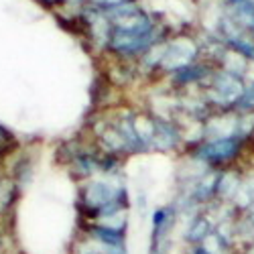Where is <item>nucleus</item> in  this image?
Segmentation results:
<instances>
[{
    "mask_svg": "<svg viewBox=\"0 0 254 254\" xmlns=\"http://www.w3.org/2000/svg\"><path fill=\"white\" fill-rule=\"evenodd\" d=\"M0 228H2V222H0Z\"/></svg>",
    "mask_w": 254,
    "mask_h": 254,
    "instance_id": "nucleus-17",
    "label": "nucleus"
},
{
    "mask_svg": "<svg viewBox=\"0 0 254 254\" xmlns=\"http://www.w3.org/2000/svg\"><path fill=\"white\" fill-rule=\"evenodd\" d=\"M71 254H128V246H122V248H110V246H102L86 236H79L75 238V244L71 248Z\"/></svg>",
    "mask_w": 254,
    "mask_h": 254,
    "instance_id": "nucleus-9",
    "label": "nucleus"
},
{
    "mask_svg": "<svg viewBox=\"0 0 254 254\" xmlns=\"http://www.w3.org/2000/svg\"><path fill=\"white\" fill-rule=\"evenodd\" d=\"M0 254H6V234H4V228H0Z\"/></svg>",
    "mask_w": 254,
    "mask_h": 254,
    "instance_id": "nucleus-15",
    "label": "nucleus"
},
{
    "mask_svg": "<svg viewBox=\"0 0 254 254\" xmlns=\"http://www.w3.org/2000/svg\"><path fill=\"white\" fill-rule=\"evenodd\" d=\"M130 207L128 189L114 179L92 177L77 187L75 211L77 222H110L126 216Z\"/></svg>",
    "mask_w": 254,
    "mask_h": 254,
    "instance_id": "nucleus-1",
    "label": "nucleus"
},
{
    "mask_svg": "<svg viewBox=\"0 0 254 254\" xmlns=\"http://www.w3.org/2000/svg\"><path fill=\"white\" fill-rule=\"evenodd\" d=\"M177 224V207L161 205L151 214V238L149 254H171L173 252V228Z\"/></svg>",
    "mask_w": 254,
    "mask_h": 254,
    "instance_id": "nucleus-3",
    "label": "nucleus"
},
{
    "mask_svg": "<svg viewBox=\"0 0 254 254\" xmlns=\"http://www.w3.org/2000/svg\"><path fill=\"white\" fill-rule=\"evenodd\" d=\"M203 75H207V69L205 67H199V65H183V67H175L173 81L179 83V86H187V83L199 81Z\"/></svg>",
    "mask_w": 254,
    "mask_h": 254,
    "instance_id": "nucleus-12",
    "label": "nucleus"
},
{
    "mask_svg": "<svg viewBox=\"0 0 254 254\" xmlns=\"http://www.w3.org/2000/svg\"><path fill=\"white\" fill-rule=\"evenodd\" d=\"M2 177H4V165L0 163V179H2Z\"/></svg>",
    "mask_w": 254,
    "mask_h": 254,
    "instance_id": "nucleus-16",
    "label": "nucleus"
},
{
    "mask_svg": "<svg viewBox=\"0 0 254 254\" xmlns=\"http://www.w3.org/2000/svg\"><path fill=\"white\" fill-rule=\"evenodd\" d=\"M77 234L86 236L102 246H110V248L126 246V230L102 222H77Z\"/></svg>",
    "mask_w": 254,
    "mask_h": 254,
    "instance_id": "nucleus-5",
    "label": "nucleus"
},
{
    "mask_svg": "<svg viewBox=\"0 0 254 254\" xmlns=\"http://www.w3.org/2000/svg\"><path fill=\"white\" fill-rule=\"evenodd\" d=\"M228 4L234 12V23L244 27L254 35V2L252 0H228Z\"/></svg>",
    "mask_w": 254,
    "mask_h": 254,
    "instance_id": "nucleus-10",
    "label": "nucleus"
},
{
    "mask_svg": "<svg viewBox=\"0 0 254 254\" xmlns=\"http://www.w3.org/2000/svg\"><path fill=\"white\" fill-rule=\"evenodd\" d=\"M246 149V142L238 136L203 138L191 146V157L207 169H228L236 163Z\"/></svg>",
    "mask_w": 254,
    "mask_h": 254,
    "instance_id": "nucleus-2",
    "label": "nucleus"
},
{
    "mask_svg": "<svg viewBox=\"0 0 254 254\" xmlns=\"http://www.w3.org/2000/svg\"><path fill=\"white\" fill-rule=\"evenodd\" d=\"M218 222L211 218L207 211H197L195 216L189 218L185 232H183V242L191 248V246H201L211 234H214Z\"/></svg>",
    "mask_w": 254,
    "mask_h": 254,
    "instance_id": "nucleus-8",
    "label": "nucleus"
},
{
    "mask_svg": "<svg viewBox=\"0 0 254 254\" xmlns=\"http://www.w3.org/2000/svg\"><path fill=\"white\" fill-rule=\"evenodd\" d=\"M183 142V134L179 130V126L173 120L165 118H153V140H151V151H161L169 153L179 149V144Z\"/></svg>",
    "mask_w": 254,
    "mask_h": 254,
    "instance_id": "nucleus-6",
    "label": "nucleus"
},
{
    "mask_svg": "<svg viewBox=\"0 0 254 254\" xmlns=\"http://www.w3.org/2000/svg\"><path fill=\"white\" fill-rule=\"evenodd\" d=\"M234 110H238V112H254V83H250V86L244 88L240 100L234 106Z\"/></svg>",
    "mask_w": 254,
    "mask_h": 254,
    "instance_id": "nucleus-13",
    "label": "nucleus"
},
{
    "mask_svg": "<svg viewBox=\"0 0 254 254\" xmlns=\"http://www.w3.org/2000/svg\"><path fill=\"white\" fill-rule=\"evenodd\" d=\"M242 92H244V88H242L240 79L234 73L226 71V73H220L216 77V81L211 83L207 98L211 104L220 106V108H234L236 102L242 96Z\"/></svg>",
    "mask_w": 254,
    "mask_h": 254,
    "instance_id": "nucleus-4",
    "label": "nucleus"
},
{
    "mask_svg": "<svg viewBox=\"0 0 254 254\" xmlns=\"http://www.w3.org/2000/svg\"><path fill=\"white\" fill-rule=\"evenodd\" d=\"M20 149H23V142L18 140V136L6 124L0 122V163L6 165V161L12 159Z\"/></svg>",
    "mask_w": 254,
    "mask_h": 254,
    "instance_id": "nucleus-11",
    "label": "nucleus"
},
{
    "mask_svg": "<svg viewBox=\"0 0 254 254\" xmlns=\"http://www.w3.org/2000/svg\"><path fill=\"white\" fill-rule=\"evenodd\" d=\"M187 254H211L205 246H191V248H187Z\"/></svg>",
    "mask_w": 254,
    "mask_h": 254,
    "instance_id": "nucleus-14",
    "label": "nucleus"
},
{
    "mask_svg": "<svg viewBox=\"0 0 254 254\" xmlns=\"http://www.w3.org/2000/svg\"><path fill=\"white\" fill-rule=\"evenodd\" d=\"M4 175L10 181H14L20 189H25L35 177V157H33V153L27 151V149H20L12 159L6 161Z\"/></svg>",
    "mask_w": 254,
    "mask_h": 254,
    "instance_id": "nucleus-7",
    "label": "nucleus"
}]
</instances>
